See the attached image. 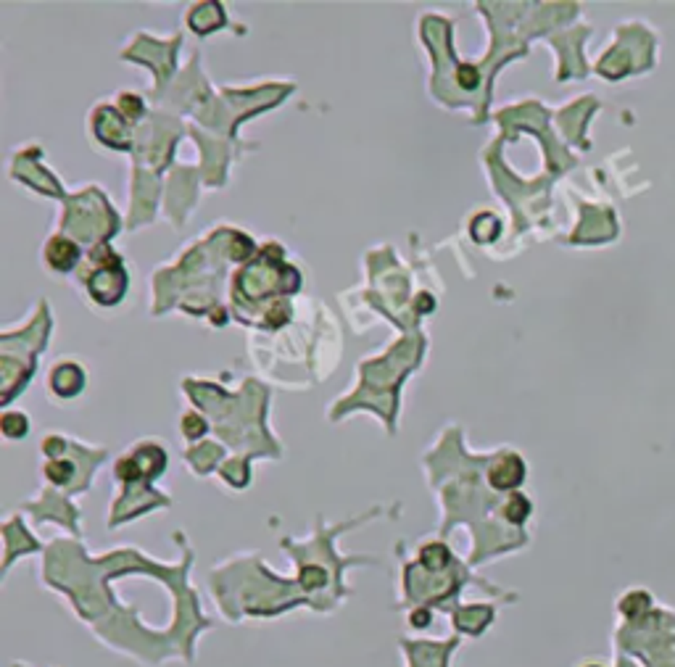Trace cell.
<instances>
[{
  "mask_svg": "<svg viewBox=\"0 0 675 667\" xmlns=\"http://www.w3.org/2000/svg\"><path fill=\"white\" fill-rule=\"evenodd\" d=\"M417 562L425 572H449L457 559L451 554V549L443 541H433V544H425L417 554Z\"/></svg>",
  "mask_w": 675,
  "mask_h": 667,
  "instance_id": "obj_4",
  "label": "cell"
},
{
  "mask_svg": "<svg viewBox=\"0 0 675 667\" xmlns=\"http://www.w3.org/2000/svg\"><path fill=\"white\" fill-rule=\"evenodd\" d=\"M45 475H48V480H51V483L64 485V483H69L71 475H74V464H71V462H66V459H53V462H48V464H45Z\"/></svg>",
  "mask_w": 675,
  "mask_h": 667,
  "instance_id": "obj_9",
  "label": "cell"
},
{
  "mask_svg": "<svg viewBox=\"0 0 675 667\" xmlns=\"http://www.w3.org/2000/svg\"><path fill=\"white\" fill-rule=\"evenodd\" d=\"M496 609L491 604H462L457 609H451V625L457 636H467V638H477L483 636L491 625H494Z\"/></svg>",
  "mask_w": 675,
  "mask_h": 667,
  "instance_id": "obj_2",
  "label": "cell"
},
{
  "mask_svg": "<svg viewBox=\"0 0 675 667\" xmlns=\"http://www.w3.org/2000/svg\"><path fill=\"white\" fill-rule=\"evenodd\" d=\"M53 388H56V393H66V396H74L79 388H82V382H85V375H82V370L79 367H74V364H61V367H56V372H53Z\"/></svg>",
  "mask_w": 675,
  "mask_h": 667,
  "instance_id": "obj_6",
  "label": "cell"
},
{
  "mask_svg": "<svg viewBox=\"0 0 675 667\" xmlns=\"http://www.w3.org/2000/svg\"><path fill=\"white\" fill-rule=\"evenodd\" d=\"M525 480V462L514 451L499 454L488 467V483L494 491H514Z\"/></svg>",
  "mask_w": 675,
  "mask_h": 667,
  "instance_id": "obj_3",
  "label": "cell"
},
{
  "mask_svg": "<svg viewBox=\"0 0 675 667\" xmlns=\"http://www.w3.org/2000/svg\"><path fill=\"white\" fill-rule=\"evenodd\" d=\"M3 433H6V438H24L26 435V427H29V422H26L24 414H16V412H9V414H3Z\"/></svg>",
  "mask_w": 675,
  "mask_h": 667,
  "instance_id": "obj_10",
  "label": "cell"
},
{
  "mask_svg": "<svg viewBox=\"0 0 675 667\" xmlns=\"http://www.w3.org/2000/svg\"><path fill=\"white\" fill-rule=\"evenodd\" d=\"M191 427L196 430V438H198V435L203 433V424H201L198 419H196V417H188V419H185V430H188V433H191Z\"/></svg>",
  "mask_w": 675,
  "mask_h": 667,
  "instance_id": "obj_13",
  "label": "cell"
},
{
  "mask_svg": "<svg viewBox=\"0 0 675 667\" xmlns=\"http://www.w3.org/2000/svg\"><path fill=\"white\" fill-rule=\"evenodd\" d=\"M77 245L71 240H66V238H51L48 240V245H45V259H48V264H51L53 269H59V272H66V269H71L74 264H77Z\"/></svg>",
  "mask_w": 675,
  "mask_h": 667,
  "instance_id": "obj_5",
  "label": "cell"
},
{
  "mask_svg": "<svg viewBox=\"0 0 675 667\" xmlns=\"http://www.w3.org/2000/svg\"><path fill=\"white\" fill-rule=\"evenodd\" d=\"M459 82L467 87V90H472V87L477 85V71L472 69V66H462V69H459Z\"/></svg>",
  "mask_w": 675,
  "mask_h": 667,
  "instance_id": "obj_12",
  "label": "cell"
},
{
  "mask_svg": "<svg viewBox=\"0 0 675 667\" xmlns=\"http://www.w3.org/2000/svg\"><path fill=\"white\" fill-rule=\"evenodd\" d=\"M116 287V290H121L124 293V285H127V278H124V272H121L119 267H111L106 269V272H98V275H93L90 278V293H93V298L96 301H101L103 298V287Z\"/></svg>",
  "mask_w": 675,
  "mask_h": 667,
  "instance_id": "obj_7",
  "label": "cell"
},
{
  "mask_svg": "<svg viewBox=\"0 0 675 667\" xmlns=\"http://www.w3.org/2000/svg\"><path fill=\"white\" fill-rule=\"evenodd\" d=\"M433 625V606L417 604L412 612H409V628L412 631H427Z\"/></svg>",
  "mask_w": 675,
  "mask_h": 667,
  "instance_id": "obj_11",
  "label": "cell"
},
{
  "mask_svg": "<svg viewBox=\"0 0 675 667\" xmlns=\"http://www.w3.org/2000/svg\"><path fill=\"white\" fill-rule=\"evenodd\" d=\"M504 517L512 522V525H522V522L530 517V501L522 494H512L504 504Z\"/></svg>",
  "mask_w": 675,
  "mask_h": 667,
  "instance_id": "obj_8",
  "label": "cell"
},
{
  "mask_svg": "<svg viewBox=\"0 0 675 667\" xmlns=\"http://www.w3.org/2000/svg\"><path fill=\"white\" fill-rule=\"evenodd\" d=\"M459 646L462 636L457 633H451L449 638H398L407 667H451V657Z\"/></svg>",
  "mask_w": 675,
  "mask_h": 667,
  "instance_id": "obj_1",
  "label": "cell"
}]
</instances>
